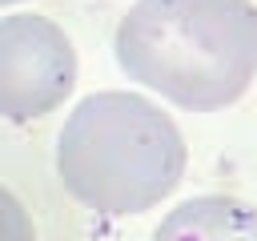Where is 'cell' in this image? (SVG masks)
<instances>
[{
  "mask_svg": "<svg viewBox=\"0 0 257 241\" xmlns=\"http://www.w3.org/2000/svg\"><path fill=\"white\" fill-rule=\"evenodd\" d=\"M149 241H257V205L241 197H193L181 201Z\"/></svg>",
  "mask_w": 257,
  "mask_h": 241,
  "instance_id": "277c9868",
  "label": "cell"
},
{
  "mask_svg": "<svg viewBox=\"0 0 257 241\" xmlns=\"http://www.w3.org/2000/svg\"><path fill=\"white\" fill-rule=\"evenodd\" d=\"M76 84V48L68 32L36 12L0 16V116L36 120L64 104Z\"/></svg>",
  "mask_w": 257,
  "mask_h": 241,
  "instance_id": "3957f363",
  "label": "cell"
},
{
  "mask_svg": "<svg viewBox=\"0 0 257 241\" xmlns=\"http://www.w3.org/2000/svg\"><path fill=\"white\" fill-rule=\"evenodd\" d=\"M8 4H20V0H0V8H8Z\"/></svg>",
  "mask_w": 257,
  "mask_h": 241,
  "instance_id": "8992f818",
  "label": "cell"
},
{
  "mask_svg": "<svg viewBox=\"0 0 257 241\" xmlns=\"http://www.w3.org/2000/svg\"><path fill=\"white\" fill-rule=\"evenodd\" d=\"M116 64L185 112H217L257 76V8L249 0H137L112 36Z\"/></svg>",
  "mask_w": 257,
  "mask_h": 241,
  "instance_id": "6da1fadb",
  "label": "cell"
},
{
  "mask_svg": "<svg viewBox=\"0 0 257 241\" xmlns=\"http://www.w3.org/2000/svg\"><path fill=\"white\" fill-rule=\"evenodd\" d=\"M189 149L169 112L141 92L84 96L56 137V177L84 209L128 217L161 205L185 173Z\"/></svg>",
  "mask_w": 257,
  "mask_h": 241,
  "instance_id": "7a4b0ae2",
  "label": "cell"
},
{
  "mask_svg": "<svg viewBox=\"0 0 257 241\" xmlns=\"http://www.w3.org/2000/svg\"><path fill=\"white\" fill-rule=\"evenodd\" d=\"M0 241H36V225L8 185H0Z\"/></svg>",
  "mask_w": 257,
  "mask_h": 241,
  "instance_id": "5b68a950",
  "label": "cell"
}]
</instances>
